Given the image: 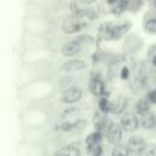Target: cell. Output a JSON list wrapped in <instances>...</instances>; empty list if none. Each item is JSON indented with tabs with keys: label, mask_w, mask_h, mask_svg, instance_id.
I'll use <instances>...</instances> for the list:
<instances>
[{
	"label": "cell",
	"mask_w": 156,
	"mask_h": 156,
	"mask_svg": "<svg viewBox=\"0 0 156 156\" xmlns=\"http://www.w3.org/2000/svg\"><path fill=\"white\" fill-rule=\"evenodd\" d=\"M87 18L83 17L80 13H77L74 16H69L63 20L61 24V29L67 34H74L80 32L87 26Z\"/></svg>",
	"instance_id": "obj_1"
},
{
	"label": "cell",
	"mask_w": 156,
	"mask_h": 156,
	"mask_svg": "<svg viewBox=\"0 0 156 156\" xmlns=\"http://www.w3.org/2000/svg\"><path fill=\"white\" fill-rule=\"evenodd\" d=\"M139 124H140V121L138 118V115L134 112H124L119 121V126L122 127V129L128 133L135 132Z\"/></svg>",
	"instance_id": "obj_2"
},
{
	"label": "cell",
	"mask_w": 156,
	"mask_h": 156,
	"mask_svg": "<svg viewBox=\"0 0 156 156\" xmlns=\"http://www.w3.org/2000/svg\"><path fill=\"white\" fill-rule=\"evenodd\" d=\"M83 96V90L80 87H77V85H73V87H69L67 89H65L61 94V102L63 104H67V105H72V104H76L78 102Z\"/></svg>",
	"instance_id": "obj_3"
},
{
	"label": "cell",
	"mask_w": 156,
	"mask_h": 156,
	"mask_svg": "<svg viewBox=\"0 0 156 156\" xmlns=\"http://www.w3.org/2000/svg\"><path fill=\"white\" fill-rule=\"evenodd\" d=\"M105 136H106L108 144L115 145V146H116V145H119V144H121V140H122V138H123V129H122V127H121L118 123L112 122V124H111V127L108 128V130H107V133L105 134Z\"/></svg>",
	"instance_id": "obj_4"
},
{
	"label": "cell",
	"mask_w": 156,
	"mask_h": 156,
	"mask_svg": "<svg viewBox=\"0 0 156 156\" xmlns=\"http://www.w3.org/2000/svg\"><path fill=\"white\" fill-rule=\"evenodd\" d=\"M145 145L146 141L141 135H132L127 143V147L132 156H138L141 152V150L145 147Z\"/></svg>",
	"instance_id": "obj_5"
},
{
	"label": "cell",
	"mask_w": 156,
	"mask_h": 156,
	"mask_svg": "<svg viewBox=\"0 0 156 156\" xmlns=\"http://www.w3.org/2000/svg\"><path fill=\"white\" fill-rule=\"evenodd\" d=\"M80 50H82V40L77 38L65 43L61 48V54L66 57H72V56H76L78 52H80Z\"/></svg>",
	"instance_id": "obj_6"
},
{
	"label": "cell",
	"mask_w": 156,
	"mask_h": 156,
	"mask_svg": "<svg viewBox=\"0 0 156 156\" xmlns=\"http://www.w3.org/2000/svg\"><path fill=\"white\" fill-rule=\"evenodd\" d=\"M104 139V135L99 132H93L90 133L89 135H87L85 138V147H87V151L93 154L99 146H101V141Z\"/></svg>",
	"instance_id": "obj_7"
},
{
	"label": "cell",
	"mask_w": 156,
	"mask_h": 156,
	"mask_svg": "<svg viewBox=\"0 0 156 156\" xmlns=\"http://www.w3.org/2000/svg\"><path fill=\"white\" fill-rule=\"evenodd\" d=\"M82 151H80V146L77 143L69 144V145H65L60 149H57L54 154V156H80Z\"/></svg>",
	"instance_id": "obj_8"
},
{
	"label": "cell",
	"mask_w": 156,
	"mask_h": 156,
	"mask_svg": "<svg viewBox=\"0 0 156 156\" xmlns=\"http://www.w3.org/2000/svg\"><path fill=\"white\" fill-rule=\"evenodd\" d=\"M85 62L80 58H73V60H68L66 61L61 69L65 71V72H77V71H83L85 68Z\"/></svg>",
	"instance_id": "obj_9"
},
{
	"label": "cell",
	"mask_w": 156,
	"mask_h": 156,
	"mask_svg": "<svg viewBox=\"0 0 156 156\" xmlns=\"http://www.w3.org/2000/svg\"><path fill=\"white\" fill-rule=\"evenodd\" d=\"M89 89H90V93L94 95V96H98V98H102L104 93H105V84L101 79L99 78H93L89 83Z\"/></svg>",
	"instance_id": "obj_10"
},
{
	"label": "cell",
	"mask_w": 156,
	"mask_h": 156,
	"mask_svg": "<svg viewBox=\"0 0 156 156\" xmlns=\"http://www.w3.org/2000/svg\"><path fill=\"white\" fill-rule=\"evenodd\" d=\"M128 105V100L124 96H118L111 102V112L115 115H121L124 112L126 107Z\"/></svg>",
	"instance_id": "obj_11"
},
{
	"label": "cell",
	"mask_w": 156,
	"mask_h": 156,
	"mask_svg": "<svg viewBox=\"0 0 156 156\" xmlns=\"http://www.w3.org/2000/svg\"><path fill=\"white\" fill-rule=\"evenodd\" d=\"M140 124L144 129H152L156 127V115L152 112H149L144 116H141Z\"/></svg>",
	"instance_id": "obj_12"
},
{
	"label": "cell",
	"mask_w": 156,
	"mask_h": 156,
	"mask_svg": "<svg viewBox=\"0 0 156 156\" xmlns=\"http://www.w3.org/2000/svg\"><path fill=\"white\" fill-rule=\"evenodd\" d=\"M128 27H129V24H118L116 27H112L110 29V34H108L110 39H113V40L119 39L128 32Z\"/></svg>",
	"instance_id": "obj_13"
},
{
	"label": "cell",
	"mask_w": 156,
	"mask_h": 156,
	"mask_svg": "<svg viewBox=\"0 0 156 156\" xmlns=\"http://www.w3.org/2000/svg\"><path fill=\"white\" fill-rule=\"evenodd\" d=\"M135 112L136 115H140V116H144L146 113H149V105H147V101L145 99H140L136 104H135Z\"/></svg>",
	"instance_id": "obj_14"
},
{
	"label": "cell",
	"mask_w": 156,
	"mask_h": 156,
	"mask_svg": "<svg viewBox=\"0 0 156 156\" xmlns=\"http://www.w3.org/2000/svg\"><path fill=\"white\" fill-rule=\"evenodd\" d=\"M111 156H130V152H129L127 145L119 144V145L113 146L112 152H111Z\"/></svg>",
	"instance_id": "obj_15"
},
{
	"label": "cell",
	"mask_w": 156,
	"mask_h": 156,
	"mask_svg": "<svg viewBox=\"0 0 156 156\" xmlns=\"http://www.w3.org/2000/svg\"><path fill=\"white\" fill-rule=\"evenodd\" d=\"M99 110L102 113L111 112V101H108L107 98H100L99 99Z\"/></svg>",
	"instance_id": "obj_16"
},
{
	"label": "cell",
	"mask_w": 156,
	"mask_h": 156,
	"mask_svg": "<svg viewBox=\"0 0 156 156\" xmlns=\"http://www.w3.org/2000/svg\"><path fill=\"white\" fill-rule=\"evenodd\" d=\"M138 156H156V144H146Z\"/></svg>",
	"instance_id": "obj_17"
},
{
	"label": "cell",
	"mask_w": 156,
	"mask_h": 156,
	"mask_svg": "<svg viewBox=\"0 0 156 156\" xmlns=\"http://www.w3.org/2000/svg\"><path fill=\"white\" fill-rule=\"evenodd\" d=\"M145 30L150 34L156 33V18H150L145 22Z\"/></svg>",
	"instance_id": "obj_18"
},
{
	"label": "cell",
	"mask_w": 156,
	"mask_h": 156,
	"mask_svg": "<svg viewBox=\"0 0 156 156\" xmlns=\"http://www.w3.org/2000/svg\"><path fill=\"white\" fill-rule=\"evenodd\" d=\"M147 101H150L151 104H156V89L147 93Z\"/></svg>",
	"instance_id": "obj_19"
},
{
	"label": "cell",
	"mask_w": 156,
	"mask_h": 156,
	"mask_svg": "<svg viewBox=\"0 0 156 156\" xmlns=\"http://www.w3.org/2000/svg\"><path fill=\"white\" fill-rule=\"evenodd\" d=\"M128 77H129V68L127 66H124L121 69V78L122 79H128Z\"/></svg>",
	"instance_id": "obj_20"
},
{
	"label": "cell",
	"mask_w": 156,
	"mask_h": 156,
	"mask_svg": "<svg viewBox=\"0 0 156 156\" xmlns=\"http://www.w3.org/2000/svg\"><path fill=\"white\" fill-rule=\"evenodd\" d=\"M77 4H82V5H91V4H94L95 2V0H74Z\"/></svg>",
	"instance_id": "obj_21"
},
{
	"label": "cell",
	"mask_w": 156,
	"mask_h": 156,
	"mask_svg": "<svg viewBox=\"0 0 156 156\" xmlns=\"http://www.w3.org/2000/svg\"><path fill=\"white\" fill-rule=\"evenodd\" d=\"M106 2H107L108 5H112V4H115V2H117V0H106Z\"/></svg>",
	"instance_id": "obj_22"
},
{
	"label": "cell",
	"mask_w": 156,
	"mask_h": 156,
	"mask_svg": "<svg viewBox=\"0 0 156 156\" xmlns=\"http://www.w3.org/2000/svg\"><path fill=\"white\" fill-rule=\"evenodd\" d=\"M152 65H154V66L156 67V55H155V56L152 57Z\"/></svg>",
	"instance_id": "obj_23"
},
{
	"label": "cell",
	"mask_w": 156,
	"mask_h": 156,
	"mask_svg": "<svg viewBox=\"0 0 156 156\" xmlns=\"http://www.w3.org/2000/svg\"><path fill=\"white\" fill-rule=\"evenodd\" d=\"M155 2H156V1H155Z\"/></svg>",
	"instance_id": "obj_24"
}]
</instances>
